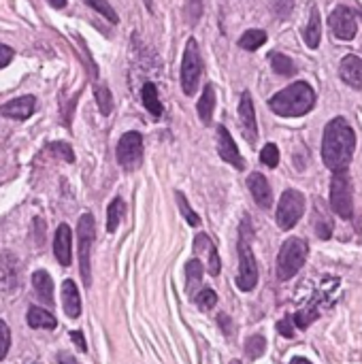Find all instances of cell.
<instances>
[{"label": "cell", "mask_w": 362, "mask_h": 364, "mask_svg": "<svg viewBox=\"0 0 362 364\" xmlns=\"http://www.w3.org/2000/svg\"><path fill=\"white\" fill-rule=\"evenodd\" d=\"M11 347V330L7 326V322L0 320V360H5Z\"/></svg>", "instance_id": "d590c367"}, {"label": "cell", "mask_w": 362, "mask_h": 364, "mask_svg": "<svg viewBox=\"0 0 362 364\" xmlns=\"http://www.w3.org/2000/svg\"><path fill=\"white\" fill-rule=\"evenodd\" d=\"M141 100L145 104V109L150 111V113L154 118H160L162 116V102L158 98V88L154 86V83H145V86L141 88Z\"/></svg>", "instance_id": "603a6c76"}, {"label": "cell", "mask_w": 362, "mask_h": 364, "mask_svg": "<svg viewBox=\"0 0 362 364\" xmlns=\"http://www.w3.org/2000/svg\"><path fill=\"white\" fill-rule=\"evenodd\" d=\"M47 152H51L53 156L62 158L64 162H75V154H73V147L64 141H55V143H49L47 145Z\"/></svg>", "instance_id": "d6a6232c"}, {"label": "cell", "mask_w": 362, "mask_h": 364, "mask_svg": "<svg viewBox=\"0 0 362 364\" xmlns=\"http://www.w3.org/2000/svg\"><path fill=\"white\" fill-rule=\"evenodd\" d=\"M264 43H266V33L264 30H247L239 39V47L245 49V51H256Z\"/></svg>", "instance_id": "484cf974"}, {"label": "cell", "mask_w": 362, "mask_h": 364, "mask_svg": "<svg viewBox=\"0 0 362 364\" xmlns=\"http://www.w3.org/2000/svg\"><path fill=\"white\" fill-rule=\"evenodd\" d=\"M230 364H241V362H239V360H233V362H230Z\"/></svg>", "instance_id": "c3c4849f"}, {"label": "cell", "mask_w": 362, "mask_h": 364, "mask_svg": "<svg viewBox=\"0 0 362 364\" xmlns=\"http://www.w3.org/2000/svg\"><path fill=\"white\" fill-rule=\"evenodd\" d=\"M94 96H96L100 113L109 116L111 111H114V96H111V90L107 86H94Z\"/></svg>", "instance_id": "f1b7e54d"}, {"label": "cell", "mask_w": 362, "mask_h": 364, "mask_svg": "<svg viewBox=\"0 0 362 364\" xmlns=\"http://www.w3.org/2000/svg\"><path fill=\"white\" fill-rule=\"evenodd\" d=\"M13 55H15V51H13L11 47H7V45H0V69L9 66V64H11V60H13Z\"/></svg>", "instance_id": "60d3db41"}, {"label": "cell", "mask_w": 362, "mask_h": 364, "mask_svg": "<svg viewBox=\"0 0 362 364\" xmlns=\"http://www.w3.org/2000/svg\"><path fill=\"white\" fill-rule=\"evenodd\" d=\"M71 247H73V233L66 224H60L58 230H55V237H53V254L62 266L71 264V258H73Z\"/></svg>", "instance_id": "5bb4252c"}, {"label": "cell", "mask_w": 362, "mask_h": 364, "mask_svg": "<svg viewBox=\"0 0 362 364\" xmlns=\"http://www.w3.org/2000/svg\"><path fill=\"white\" fill-rule=\"evenodd\" d=\"M239 120H241V130L245 134V138L249 143H256L258 138V124H256V111H254V100L249 92L241 94V102H239Z\"/></svg>", "instance_id": "8fae6325"}, {"label": "cell", "mask_w": 362, "mask_h": 364, "mask_svg": "<svg viewBox=\"0 0 362 364\" xmlns=\"http://www.w3.org/2000/svg\"><path fill=\"white\" fill-rule=\"evenodd\" d=\"M201 75H203V60H201L199 43H197V39H190L185 43L183 60H181V88H183L185 96L197 94Z\"/></svg>", "instance_id": "52a82bcc"}, {"label": "cell", "mask_w": 362, "mask_h": 364, "mask_svg": "<svg viewBox=\"0 0 362 364\" xmlns=\"http://www.w3.org/2000/svg\"><path fill=\"white\" fill-rule=\"evenodd\" d=\"M124 211H126V205H124V201L120 199V196L111 201V205L107 207V230L109 233H116L118 230L120 221L124 217Z\"/></svg>", "instance_id": "cb8c5ba5"}, {"label": "cell", "mask_w": 362, "mask_h": 364, "mask_svg": "<svg viewBox=\"0 0 362 364\" xmlns=\"http://www.w3.org/2000/svg\"><path fill=\"white\" fill-rule=\"evenodd\" d=\"M305 213V196L298 190H286L277 205V226L282 230H292Z\"/></svg>", "instance_id": "ba28073f"}, {"label": "cell", "mask_w": 362, "mask_h": 364, "mask_svg": "<svg viewBox=\"0 0 362 364\" xmlns=\"http://www.w3.org/2000/svg\"><path fill=\"white\" fill-rule=\"evenodd\" d=\"M86 3H88V7H92L94 11H98L100 15H105V19H109L111 24H118V21H120L116 9L111 7V5L107 3V0H86Z\"/></svg>", "instance_id": "4dcf8cb0"}, {"label": "cell", "mask_w": 362, "mask_h": 364, "mask_svg": "<svg viewBox=\"0 0 362 364\" xmlns=\"http://www.w3.org/2000/svg\"><path fill=\"white\" fill-rule=\"evenodd\" d=\"M302 37H305V43H307V47L318 49L320 39H322V21H320V11H318V7H311L309 24H307V28H305Z\"/></svg>", "instance_id": "7402d4cb"}, {"label": "cell", "mask_w": 362, "mask_h": 364, "mask_svg": "<svg viewBox=\"0 0 362 364\" xmlns=\"http://www.w3.org/2000/svg\"><path fill=\"white\" fill-rule=\"evenodd\" d=\"M258 284V264L252 251V226L249 219L245 217L241 224L239 233V275H237V286L243 292L254 290Z\"/></svg>", "instance_id": "3957f363"}, {"label": "cell", "mask_w": 362, "mask_h": 364, "mask_svg": "<svg viewBox=\"0 0 362 364\" xmlns=\"http://www.w3.org/2000/svg\"><path fill=\"white\" fill-rule=\"evenodd\" d=\"M260 160H262V164L269 166V169H275V166L280 164V149H277V145L266 143L260 152Z\"/></svg>", "instance_id": "836d02e7"}, {"label": "cell", "mask_w": 362, "mask_h": 364, "mask_svg": "<svg viewBox=\"0 0 362 364\" xmlns=\"http://www.w3.org/2000/svg\"><path fill=\"white\" fill-rule=\"evenodd\" d=\"M339 75L354 90H362V60L358 55H345L339 64Z\"/></svg>", "instance_id": "2e32d148"}, {"label": "cell", "mask_w": 362, "mask_h": 364, "mask_svg": "<svg viewBox=\"0 0 362 364\" xmlns=\"http://www.w3.org/2000/svg\"><path fill=\"white\" fill-rule=\"evenodd\" d=\"M215 302H217V294H215L211 288H203V290L197 294V304L201 307L203 311H209V309H213V307H215Z\"/></svg>", "instance_id": "e575fe53"}, {"label": "cell", "mask_w": 362, "mask_h": 364, "mask_svg": "<svg viewBox=\"0 0 362 364\" xmlns=\"http://www.w3.org/2000/svg\"><path fill=\"white\" fill-rule=\"evenodd\" d=\"M271 66L277 75H282V77H292L296 73L292 58H288V55H284V53H271Z\"/></svg>", "instance_id": "4316f807"}, {"label": "cell", "mask_w": 362, "mask_h": 364, "mask_svg": "<svg viewBox=\"0 0 362 364\" xmlns=\"http://www.w3.org/2000/svg\"><path fill=\"white\" fill-rule=\"evenodd\" d=\"M290 364H311L307 358H292V362Z\"/></svg>", "instance_id": "bcb514c9"}, {"label": "cell", "mask_w": 362, "mask_h": 364, "mask_svg": "<svg viewBox=\"0 0 362 364\" xmlns=\"http://www.w3.org/2000/svg\"><path fill=\"white\" fill-rule=\"evenodd\" d=\"M292 7H294V0H273V11L282 19H286L292 13Z\"/></svg>", "instance_id": "74e56055"}, {"label": "cell", "mask_w": 362, "mask_h": 364, "mask_svg": "<svg viewBox=\"0 0 362 364\" xmlns=\"http://www.w3.org/2000/svg\"><path fill=\"white\" fill-rule=\"evenodd\" d=\"M269 107L273 113L282 118H300L307 116L309 111L316 107V92L309 83L296 81L292 86L284 88L282 92H277L271 100Z\"/></svg>", "instance_id": "7a4b0ae2"}, {"label": "cell", "mask_w": 362, "mask_h": 364, "mask_svg": "<svg viewBox=\"0 0 362 364\" xmlns=\"http://www.w3.org/2000/svg\"><path fill=\"white\" fill-rule=\"evenodd\" d=\"M145 7L147 11H154V0H145Z\"/></svg>", "instance_id": "7dc6e473"}, {"label": "cell", "mask_w": 362, "mask_h": 364, "mask_svg": "<svg viewBox=\"0 0 362 364\" xmlns=\"http://www.w3.org/2000/svg\"><path fill=\"white\" fill-rule=\"evenodd\" d=\"M47 3H49L51 7H55V9H62V7H66V0H47Z\"/></svg>", "instance_id": "f6af8a7d"}, {"label": "cell", "mask_w": 362, "mask_h": 364, "mask_svg": "<svg viewBox=\"0 0 362 364\" xmlns=\"http://www.w3.org/2000/svg\"><path fill=\"white\" fill-rule=\"evenodd\" d=\"M58 364H79V362H77V358H73L71 354L60 352V354H58Z\"/></svg>", "instance_id": "ee69618b"}, {"label": "cell", "mask_w": 362, "mask_h": 364, "mask_svg": "<svg viewBox=\"0 0 362 364\" xmlns=\"http://www.w3.org/2000/svg\"><path fill=\"white\" fill-rule=\"evenodd\" d=\"M217 322H219V326H221V330H224L226 334H230L233 332V328H230V320H228V316H217Z\"/></svg>", "instance_id": "7bdbcfd3"}, {"label": "cell", "mask_w": 362, "mask_h": 364, "mask_svg": "<svg viewBox=\"0 0 362 364\" xmlns=\"http://www.w3.org/2000/svg\"><path fill=\"white\" fill-rule=\"evenodd\" d=\"M71 339L75 341V345H77L81 352H88V343H86V339H83V334H81L79 330H73V332H71Z\"/></svg>", "instance_id": "b9f144b4"}, {"label": "cell", "mask_w": 362, "mask_h": 364, "mask_svg": "<svg viewBox=\"0 0 362 364\" xmlns=\"http://www.w3.org/2000/svg\"><path fill=\"white\" fill-rule=\"evenodd\" d=\"M185 273H188V294H194V292H197V288L201 286V282H203L205 266H203V262L199 258H194V260L188 262Z\"/></svg>", "instance_id": "d4e9b609"}, {"label": "cell", "mask_w": 362, "mask_h": 364, "mask_svg": "<svg viewBox=\"0 0 362 364\" xmlns=\"http://www.w3.org/2000/svg\"><path fill=\"white\" fill-rule=\"evenodd\" d=\"M33 286H35V292L39 296V300H43L47 307L53 304V282L47 271H37L33 275Z\"/></svg>", "instance_id": "d6986e66"}, {"label": "cell", "mask_w": 362, "mask_h": 364, "mask_svg": "<svg viewBox=\"0 0 362 364\" xmlns=\"http://www.w3.org/2000/svg\"><path fill=\"white\" fill-rule=\"evenodd\" d=\"M360 15H362V11H360Z\"/></svg>", "instance_id": "681fc988"}, {"label": "cell", "mask_w": 362, "mask_h": 364, "mask_svg": "<svg viewBox=\"0 0 362 364\" xmlns=\"http://www.w3.org/2000/svg\"><path fill=\"white\" fill-rule=\"evenodd\" d=\"M141 160H143V136L134 130L122 134L118 143V162L122 169L132 173L141 166Z\"/></svg>", "instance_id": "9c48e42d"}, {"label": "cell", "mask_w": 362, "mask_h": 364, "mask_svg": "<svg viewBox=\"0 0 362 364\" xmlns=\"http://www.w3.org/2000/svg\"><path fill=\"white\" fill-rule=\"evenodd\" d=\"M356 147V134L345 118L330 120L324 128L322 160L330 171H347Z\"/></svg>", "instance_id": "6da1fadb"}, {"label": "cell", "mask_w": 362, "mask_h": 364, "mask_svg": "<svg viewBox=\"0 0 362 364\" xmlns=\"http://www.w3.org/2000/svg\"><path fill=\"white\" fill-rule=\"evenodd\" d=\"M307 254H309V245L305 239L292 237L284 241L280 256H277V277H280L282 282L292 279L302 269L305 260H307Z\"/></svg>", "instance_id": "277c9868"}, {"label": "cell", "mask_w": 362, "mask_h": 364, "mask_svg": "<svg viewBox=\"0 0 362 364\" xmlns=\"http://www.w3.org/2000/svg\"><path fill=\"white\" fill-rule=\"evenodd\" d=\"M35 109H37V98L28 94V96H19V98L5 102L0 107V113L11 120H28L35 113Z\"/></svg>", "instance_id": "4fadbf2b"}, {"label": "cell", "mask_w": 362, "mask_h": 364, "mask_svg": "<svg viewBox=\"0 0 362 364\" xmlns=\"http://www.w3.org/2000/svg\"><path fill=\"white\" fill-rule=\"evenodd\" d=\"M175 196H177V205H179V209H181V213H183V217H185V221L190 224V226H199L201 224V217L194 213V209L188 205V201H185V196H183V192H175Z\"/></svg>", "instance_id": "1f68e13d"}, {"label": "cell", "mask_w": 362, "mask_h": 364, "mask_svg": "<svg viewBox=\"0 0 362 364\" xmlns=\"http://www.w3.org/2000/svg\"><path fill=\"white\" fill-rule=\"evenodd\" d=\"M277 330H280V334H284L286 339H292L294 337V328H292V318L286 316L280 324H277Z\"/></svg>", "instance_id": "ab89813d"}, {"label": "cell", "mask_w": 362, "mask_h": 364, "mask_svg": "<svg viewBox=\"0 0 362 364\" xmlns=\"http://www.w3.org/2000/svg\"><path fill=\"white\" fill-rule=\"evenodd\" d=\"M77 239H79V269H81V279L88 288L92 286V247L96 239V224L92 213H83L77 224Z\"/></svg>", "instance_id": "5b68a950"}, {"label": "cell", "mask_w": 362, "mask_h": 364, "mask_svg": "<svg viewBox=\"0 0 362 364\" xmlns=\"http://www.w3.org/2000/svg\"><path fill=\"white\" fill-rule=\"evenodd\" d=\"M328 26L332 35L341 41H352L358 33V24H356V15L352 9L347 7H337L328 17Z\"/></svg>", "instance_id": "30bf717a"}, {"label": "cell", "mask_w": 362, "mask_h": 364, "mask_svg": "<svg viewBox=\"0 0 362 364\" xmlns=\"http://www.w3.org/2000/svg\"><path fill=\"white\" fill-rule=\"evenodd\" d=\"M318 318V311L316 309H309V311H298L296 316H294V324L298 326V328H307L314 320Z\"/></svg>", "instance_id": "f35d334b"}, {"label": "cell", "mask_w": 362, "mask_h": 364, "mask_svg": "<svg viewBox=\"0 0 362 364\" xmlns=\"http://www.w3.org/2000/svg\"><path fill=\"white\" fill-rule=\"evenodd\" d=\"M28 326L30 328H43V330H53L58 326L53 313H49L43 307H30L28 309Z\"/></svg>", "instance_id": "ffe728a7"}, {"label": "cell", "mask_w": 362, "mask_h": 364, "mask_svg": "<svg viewBox=\"0 0 362 364\" xmlns=\"http://www.w3.org/2000/svg\"><path fill=\"white\" fill-rule=\"evenodd\" d=\"M188 21L194 26L199 21V17L203 15V0H188Z\"/></svg>", "instance_id": "8d00e7d4"}, {"label": "cell", "mask_w": 362, "mask_h": 364, "mask_svg": "<svg viewBox=\"0 0 362 364\" xmlns=\"http://www.w3.org/2000/svg\"><path fill=\"white\" fill-rule=\"evenodd\" d=\"M330 207L343 219L354 215V192L347 171H337L330 177Z\"/></svg>", "instance_id": "8992f818"}, {"label": "cell", "mask_w": 362, "mask_h": 364, "mask_svg": "<svg viewBox=\"0 0 362 364\" xmlns=\"http://www.w3.org/2000/svg\"><path fill=\"white\" fill-rule=\"evenodd\" d=\"M213 109H215V90L211 83H207L205 90H203V96L197 104V111H199V118L203 124H211L213 122Z\"/></svg>", "instance_id": "44dd1931"}, {"label": "cell", "mask_w": 362, "mask_h": 364, "mask_svg": "<svg viewBox=\"0 0 362 364\" xmlns=\"http://www.w3.org/2000/svg\"><path fill=\"white\" fill-rule=\"evenodd\" d=\"M314 221H316V233H318V237L320 239H330V235H332V224H330V219L322 213V209H320V203H316V211H314Z\"/></svg>", "instance_id": "f546056e"}, {"label": "cell", "mask_w": 362, "mask_h": 364, "mask_svg": "<svg viewBox=\"0 0 362 364\" xmlns=\"http://www.w3.org/2000/svg\"><path fill=\"white\" fill-rule=\"evenodd\" d=\"M264 349H266V339L262 337V334H254V337H249L245 341V356L249 360L260 358L264 354Z\"/></svg>", "instance_id": "83f0119b"}, {"label": "cell", "mask_w": 362, "mask_h": 364, "mask_svg": "<svg viewBox=\"0 0 362 364\" xmlns=\"http://www.w3.org/2000/svg\"><path fill=\"white\" fill-rule=\"evenodd\" d=\"M247 188H249V192H252V196H254V201H256L258 207L269 209L273 205V192H271V185H269V181H266L264 175L252 173V175L247 177Z\"/></svg>", "instance_id": "9a60e30c"}, {"label": "cell", "mask_w": 362, "mask_h": 364, "mask_svg": "<svg viewBox=\"0 0 362 364\" xmlns=\"http://www.w3.org/2000/svg\"><path fill=\"white\" fill-rule=\"evenodd\" d=\"M62 302H64V313L71 320H77L81 316V296L73 279H66L62 284Z\"/></svg>", "instance_id": "ac0fdd59"}, {"label": "cell", "mask_w": 362, "mask_h": 364, "mask_svg": "<svg viewBox=\"0 0 362 364\" xmlns=\"http://www.w3.org/2000/svg\"><path fill=\"white\" fill-rule=\"evenodd\" d=\"M217 154H219V158L224 160V162L233 164L235 169H239V171L245 169V160L241 158L239 147L233 141V136H230V132H228L226 126H217Z\"/></svg>", "instance_id": "7c38bea8"}, {"label": "cell", "mask_w": 362, "mask_h": 364, "mask_svg": "<svg viewBox=\"0 0 362 364\" xmlns=\"http://www.w3.org/2000/svg\"><path fill=\"white\" fill-rule=\"evenodd\" d=\"M194 251H197V254L205 251V254H207V260H209V264H207V273L213 275V277H217V275H219V269H221V262H219V256H217V249H215L213 241H211L207 235H199L197 241H194Z\"/></svg>", "instance_id": "e0dca14e"}]
</instances>
